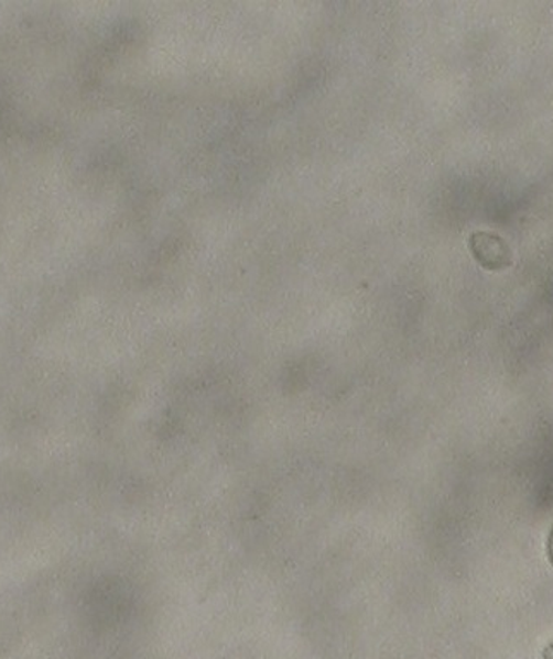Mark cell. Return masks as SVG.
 Segmentation results:
<instances>
[{
	"mask_svg": "<svg viewBox=\"0 0 553 659\" xmlns=\"http://www.w3.org/2000/svg\"><path fill=\"white\" fill-rule=\"evenodd\" d=\"M476 262L490 272H499L512 265V251L500 235L494 232H475L469 239Z\"/></svg>",
	"mask_w": 553,
	"mask_h": 659,
	"instance_id": "obj_1",
	"label": "cell"
},
{
	"mask_svg": "<svg viewBox=\"0 0 553 659\" xmlns=\"http://www.w3.org/2000/svg\"><path fill=\"white\" fill-rule=\"evenodd\" d=\"M546 550H549L550 563L553 565V526L552 529H550L549 545H546Z\"/></svg>",
	"mask_w": 553,
	"mask_h": 659,
	"instance_id": "obj_2",
	"label": "cell"
},
{
	"mask_svg": "<svg viewBox=\"0 0 553 659\" xmlns=\"http://www.w3.org/2000/svg\"><path fill=\"white\" fill-rule=\"evenodd\" d=\"M542 658L543 659H553V640H552V642L549 644V646H546L545 649H543Z\"/></svg>",
	"mask_w": 553,
	"mask_h": 659,
	"instance_id": "obj_3",
	"label": "cell"
}]
</instances>
